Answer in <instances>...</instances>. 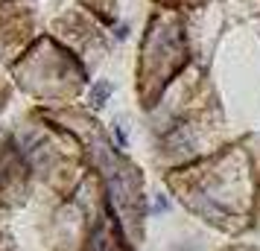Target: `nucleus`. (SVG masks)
<instances>
[{"mask_svg":"<svg viewBox=\"0 0 260 251\" xmlns=\"http://www.w3.org/2000/svg\"><path fill=\"white\" fill-rule=\"evenodd\" d=\"M108 82H103V85H96V91H94V105H103V99L108 96Z\"/></svg>","mask_w":260,"mask_h":251,"instance_id":"f257e3e1","label":"nucleus"}]
</instances>
